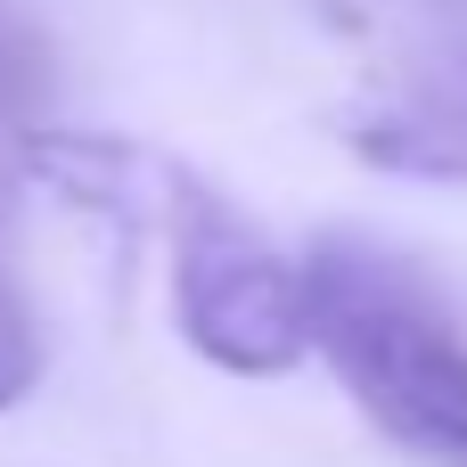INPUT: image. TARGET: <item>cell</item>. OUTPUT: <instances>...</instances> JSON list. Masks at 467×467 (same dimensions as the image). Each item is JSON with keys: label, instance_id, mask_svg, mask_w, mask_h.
<instances>
[{"label": "cell", "instance_id": "cell-1", "mask_svg": "<svg viewBox=\"0 0 467 467\" xmlns=\"http://www.w3.org/2000/svg\"><path fill=\"white\" fill-rule=\"evenodd\" d=\"M304 271V337L369 427L419 460H467V337L427 271L378 238L328 230Z\"/></svg>", "mask_w": 467, "mask_h": 467}, {"label": "cell", "instance_id": "cell-2", "mask_svg": "<svg viewBox=\"0 0 467 467\" xmlns=\"http://www.w3.org/2000/svg\"><path fill=\"white\" fill-rule=\"evenodd\" d=\"M164 246H172V328L189 337L197 361L230 378H287L312 353L304 271L238 197L197 181L164 222Z\"/></svg>", "mask_w": 467, "mask_h": 467}, {"label": "cell", "instance_id": "cell-5", "mask_svg": "<svg viewBox=\"0 0 467 467\" xmlns=\"http://www.w3.org/2000/svg\"><path fill=\"white\" fill-rule=\"evenodd\" d=\"M33 386H41V320H33L25 287L0 263V410H16Z\"/></svg>", "mask_w": 467, "mask_h": 467}, {"label": "cell", "instance_id": "cell-4", "mask_svg": "<svg viewBox=\"0 0 467 467\" xmlns=\"http://www.w3.org/2000/svg\"><path fill=\"white\" fill-rule=\"evenodd\" d=\"M345 148L402 181H467V66L410 82L402 99L345 123Z\"/></svg>", "mask_w": 467, "mask_h": 467}, {"label": "cell", "instance_id": "cell-3", "mask_svg": "<svg viewBox=\"0 0 467 467\" xmlns=\"http://www.w3.org/2000/svg\"><path fill=\"white\" fill-rule=\"evenodd\" d=\"M16 164L49 197L115 222V230H164L181 213V197L205 181L181 156H164L148 140H123V131H16Z\"/></svg>", "mask_w": 467, "mask_h": 467}]
</instances>
